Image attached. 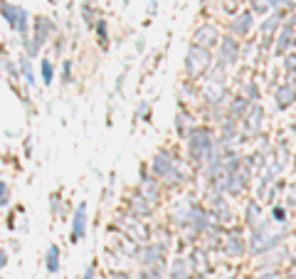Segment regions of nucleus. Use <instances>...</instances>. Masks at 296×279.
I'll use <instances>...</instances> for the list:
<instances>
[{
    "label": "nucleus",
    "instance_id": "2",
    "mask_svg": "<svg viewBox=\"0 0 296 279\" xmlns=\"http://www.w3.org/2000/svg\"><path fill=\"white\" fill-rule=\"evenodd\" d=\"M84 213H87V207L84 205H79L77 207V213H74V230H72V237H74V242L82 237V232H84Z\"/></svg>",
    "mask_w": 296,
    "mask_h": 279
},
{
    "label": "nucleus",
    "instance_id": "4",
    "mask_svg": "<svg viewBox=\"0 0 296 279\" xmlns=\"http://www.w3.org/2000/svg\"><path fill=\"white\" fill-rule=\"evenodd\" d=\"M52 75H54V67L49 64V59H45V62H42V77H45L47 84L52 82Z\"/></svg>",
    "mask_w": 296,
    "mask_h": 279
},
{
    "label": "nucleus",
    "instance_id": "6",
    "mask_svg": "<svg viewBox=\"0 0 296 279\" xmlns=\"http://www.w3.org/2000/svg\"><path fill=\"white\" fill-rule=\"evenodd\" d=\"M91 277H94V269H87V277L84 279H91Z\"/></svg>",
    "mask_w": 296,
    "mask_h": 279
},
{
    "label": "nucleus",
    "instance_id": "1",
    "mask_svg": "<svg viewBox=\"0 0 296 279\" xmlns=\"http://www.w3.org/2000/svg\"><path fill=\"white\" fill-rule=\"evenodd\" d=\"M3 15H5V20H8V25L13 30H25L27 27V15H25L23 8H15V5L5 3L3 5Z\"/></svg>",
    "mask_w": 296,
    "mask_h": 279
},
{
    "label": "nucleus",
    "instance_id": "5",
    "mask_svg": "<svg viewBox=\"0 0 296 279\" xmlns=\"http://www.w3.org/2000/svg\"><path fill=\"white\" fill-rule=\"evenodd\" d=\"M5 203H8V185L3 183V205H5Z\"/></svg>",
    "mask_w": 296,
    "mask_h": 279
},
{
    "label": "nucleus",
    "instance_id": "3",
    "mask_svg": "<svg viewBox=\"0 0 296 279\" xmlns=\"http://www.w3.org/2000/svg\"><path fill=\"white\" fill-rule=\"evenodd\" d=\"M57 267H59V250L52 245L49 252H47V269L49 272H57Z\"/></svg>",
    "mask_w": 296,
    "mask_h": 279
}]
</instances>
